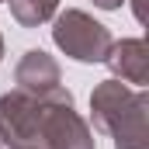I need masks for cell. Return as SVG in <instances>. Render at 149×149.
I'll return each instance as SVG.
<instances>
[{
    "instance_id": "10",
    "label": "cell",
    "mask_w": 149,
    "mask_h": 149,
    "mask_svg": "<svg viewBox=\"0 0 149 149\" xmlns=\"http://www.w3.org/2000/svg\"><path fill=\"white\" fill-rule=\"evenodd\" d=\"M0 59H3V35H0Z\"/></svg>"
},
{
    "instance_id": "3",
    "label": "cell",
    "mask_w": 149,
    "mask_h": 149,
    "mask_svg": "<svg viewBox=\"0 0 149 149\" xmlns=\"http://www.w3.org/2000/svg\"><path fill=\"white\" fill-rule=\"evenodd\" d=\"M52 42L70 56L76 63H104V56H108V49H111V31L101 24V21H94L87 10H63V14H56V24H52Z\"/></svg>"
},
{
    "instance_id": "1",
    "label": "cell",
    "mask_w": 149,
    "mask_h": 149,
    "mask_svg": "<svg viewBox=\"0 0 149 149\" xmlns=\"http://www.w3.org/2000/svg\"><path fill=\"white\" fill-rule=\"evenodd\" d=\"M146 111H149L146 90L128 87L118 76L101 80L90 94V121L97 132L114 139V149H149Z\"/></svg>"
},
{
    "instance_id": "6",
    "label": "cell",
    "mask_w": 149,
    "mask_h": 149,
    "mask_svg": "<svg viewBox=\"0 0 149 149\" xmlns=\"http://www.w3.org/2000/svg\"><path fill=\"white\" fill-rule=\"evenodd\" d=\"M14 83H17V90H28V94H49V90L59 87V63H56L49 52L31 49V52H24V59L17 63Z\"/></svg>"
},
{
    "instance_id": "8",
    "label": "cell",
    "mask_w": 149,
    "mask_h": 149,
    "mask_svg": "<svg viewBox=\"0 0 149 149\" xmlns=\"http://www.w3.org/2000/svg\"><path fill=\"white\" fill-rule=\"evenodd\" d=\"M94 3H97L101 10H118V7H121V0H94Z\"/></svg>"
},
{
    "instance_id": "11",
    "label": "cell",
    "mask_w": 149,
    "mask_h": 149,
    "mask_svg": "<svg viewBox=\"0 0 149 149\" xmlns=\"http://www.w3.org/2000/svg\"><path fill=\"white\" fill-rule=\"evenodd\" d=\"M0 149H3V146H0Z\"/></svg>"
},
{
    "instance_id": "2",
    "label": "cell",
    "mask_w": 149,
    "mask_h": 149,
    "mask_svg": "<svg viewBox=\"0 0 149 149\" xmlns=\"http://www.w3.org/2000/svg\"><path fill=\"white\" fill-rule=\"evenodd\" d=\"M35 149H97L90 125L73 111V94L63 83L45 94Z\"/></svg>"
},
{
    "instance_id": "9",
    "label": "cell",
    "mask_w": 149,
    "mask_h": 149,
    "mask_svg": "<svg viewBox=\"0 0 149 149\" xmlns=\"http://www.w3.org/2000/svg\"><path fill=\"white\" fill-rule=\"evenodd\" d=\"M135 3V21H146V10H142V0H132Z\"/></svg>"
},
{
    "instance_id": "4",
    "label": "cell",
    "mask_w": 149,
    "mask_h": 149,
    "mask_svg": "<svg viewBox=\"0 0 149 149\" xmlns=\"http://www.w3.org/2000/svg\"><path fill=\"white\" fill-rule=\"evenodd\" d=\"M45 108V94L10 90L0 97V146L7 149H35L38 146V121Z\"/></svg>"
},
{
    "instance_id": "5",
    "label": "cell",
    "mask_w": 149,
    "mask_h": 149,
    "mask_svg": "<svg viewBox=\"0 0 149 149\" xmlns=\"http://www.w3.org/2000/svg\"><path fill=\"white\" fill-rule=\"evenodd\" d=\"M104 63L111 66V73L132 87H146L149 83V45L146 38H121L111 42Z\"/></svg>"
},
{
    "instance_id": "7",
    "label": "cell",
    "mask_w": 149,
    "mask_h": 149,
    "mask_svg": "<svg viewBox=\"0 0 149 149\" xmlns=\"http://www.w3.org/2000/svg\"><path fill=\"white\" fill-rule=\"evenodd\" d=\"M7 3H10V14L21 28H38L59 14V0H7Z\"/></svg>"
}]
</instances>
